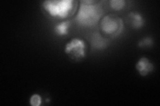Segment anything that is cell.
<instances>
[{
	"label": "cell",
	"mask_w": 160,
	"mask_h": 106,
	"mask_svg": "<svg viewBox=\"0 0 160 106\" xmlns=\"http://www.w3.org/2000/svg\"><path fill=\"white\" fill-rule=\"evenodd\" d=\"M86 43L82 39L75 38L69 41L65 46L64 52L75 61L86 57Z\"/></svg>",
	"instance_id": "4"
},
{
	"label": "cell",
	"mask_w": 160,
	"mask_h": 106,
	"mask_svg": "<svg viewBox=\"0 0 160 106\" xmlns=\"http://www.w3.org/2000/svg\"><path fill=\"white\" fill-rule=\"evenodd\" d=\"M123 20L116 15L109 14L104 16L100 22L102 31L111 37L119 36L123 30Z\"/></svg>",
	"instance_id": "3"
},
{
	"label": "cell",
	"mask_w": 160,
	"mask_h": 106,
	"mask_svg": "<svg viewBox=\"0 0 160 106\" xmlns=\"http://www.w3.org/2000/svg\"><path fill=\"white\" fill-rule=\"evenodd\" d=\"M136 68L140 75L142 76H146L149 73L153 71L154 66L147 57H142L136 63Z\"/></svg>",
	"instance_id": "5"
},
{
	"label": "cell",
	"mask_w": 160,
	"mask_h": 106,
	"mask_svg": "<svg viewBox=\"0 0 160 106\" xmlns=\"http://www.w3.org/2000/svg\"><path fill=\"white\" fill-rule=\"evenodd\" d=\"M29 103L32 106H39L42 104V98L39 94H34L30 98Z\"/></svg>",
	"instance_id": "10"
},
{
	"label": "cell",
	"mask_w": 160,
	"mask_h": 106,
	"mask_svg": "<svg viewBox=\"0 0 160 106\" xmlns=\"http://www.w3.org/2000/svg\"><path fill=\"white\" fill-rule=\"evenodd\" d=\"M70 26L69 21H62L56 25L54 27V31L58 36H64L68 34V29Z\"/></svg>",
	"instance_id": "8"
},
{
	"label": "cell",
	"mask_w": 160,
	"mask_h": 106,
	"mask_svg": "<svg viewBox=\"0 0 160 106\" xmlns=\"http://www.w3.org/2000/svg\"><path fill=\"white\" fill-rule=\"evenodd\" d=\"M153 44L152 39L150 37L144 38L138 43V46L139 47H151Z\"/></svg>",
	"instance_id": "11"
},
{
	"label": "cell",
	"mask_w": 160,
	"mask_h": 106,
	"mask_svg": "<svg viewBox=\"0 0 160 106\" xmlns=\"http://www.w3.org/2000/svg\"><path fill=\"white\" fill-rule=\"evenodd\" d=\"M128 21L133 29H139L142 28L145 23V20L141 13L130 12L128 15Z\"/></svg>",
	"instance_id": "6"
},
{
	"label": "cell",
	"mask_w": 160,
	"mask_h": 106,
	"mask_svg": "<svg viewBox=\"0 0 160 106\" xmlns=\"http://www.w3.org/2000/svg\"><path fill=\"white\" fill-rule=\"evenodd\" d=\"M126 2L124 0H111L109 1V6L112 9L116 11L123 9L126 6Z\"/></svg>",
	"instance_id": "9"
},
{
	"label": "cell",
	"mask_w": 160,
	"mask_h": 106,
	"mask_svg": "<svg viewBox=\"0 0 160 106\" xmlns=\"http://www.w3.org/2000/svg\"><path fill=\"white\" fill-rule=\"evenodd\" d=\"M103 13V9L99 2L93 0L81 1L75 21L82 26L92 27L98 23Z\"/></svg>",
	"instance_id": "1"
},
{
	"label": "cell",
	"mask_w": 160,
	"mask_h": 106,
	"mask_svg": "<svg viewBox=\"0 0 160 106\" xmlns=\"http://www.w3.org/2000/svg\"><path fill=\"white\" fill-rule=\"evenodd\" d=\"M76 3L73 0H49L43 2L42 6L50 16L63 19L72 14Z\"/></svg>",
	"instance_id": "2"
},
{
	"label": "cell",
	"mask_w": 160,
	"mask_h": 106,
	"mask_svg": "<svg viewBox=\"0 0 160 106\" xmlns=\"http://www.w3.org/2000/svg\"><path fill=\"white\" fill-rule=\"evenodd\" d=\"M108 40L103 38L99 34L96 33L93 35L92 37V47L97 49L106 48L108 45Z\"/></svg>",
	"instance_id": "7"
}]
</instances>
